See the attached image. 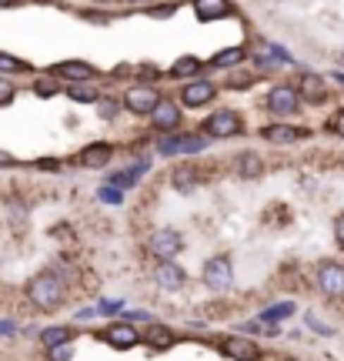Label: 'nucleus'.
Masks as SVG:
<instances>
[{"label": "nucleus", "mask_w": 344, "mask_h": 361, "mask_svg": "<svg viewBox=\"0 0 344 361\" xmlns=\"http://www.w3.org/2000/svg\"><path fill=\"white\" fill-rule=\"evenodd\" d=\"M27 298H30V305H37L40 311H54L64 305V284L61 278H54V274H37V278H30L27 281Z\"/></svg>", "instance_id": "1"}, {"label": "nucleus", "mask_w": 344, "mask_h": 361, "mask_svg": "<svg viewBox=\"0 0 344 361\" xmlns=\"http://www.w3.org/2000/svg\"><path fill=\"white\" fill-rule=\"evenodd\" d=\"M140 341H144V345H151L154 351H161V348H171V345L178 341V335H174L167 324H151L147 331H140Z\"/></svg>", "instance_id": "18"}, {"label": "nucleus", "mask_w": 344, "mask_h": 361, "mask_svg": "<svg viewBox=\"0 0 344 361\" xmlns=\"http://www.w3.org/2000/svg\"><path fill=\"white\" fill-rule=\"evenodd\" d=\"M207 144L201 134H164L157 144V154L161 157H178V154H197L204 151Z\"/></svg>", "instance_id": "4"}, {"label": "nucleus", "mask_w": 344, "mask_h": 361, "mask_svg": "<svg viewBox=\"0 0 344 361\" xmlns=\"http://www.w3.org/2000/svg\"><path fill=\"white\" fill-rule=\"evenodd\" d=\"M151 124L157 130H164V134H174V130L180 128V107L174 101H161L157 107H154Z\"/></svg>", "instance_id": "14"}, {"label": "nucleus", "mask_w": 344, "mask_h": 361, "mask_svg": "<svg viewBox=\"0 0 344 361\" xmlns=\"http://www.w3.org/2000/svg\"><path fill=\"white\" fill-rule=\"evenodd\" d=\"M47 355H51L47 361H70L74 358V348H70V345H61V348H51Z\"/></svg>", "instance_id": "31"}, {"label": "nucleus", "mask_w": 344, "mask_h": 361, "mask_svg": "<svg viewBox=\"0 0 344 361\" xmlns=\"http://www.w3.org/2000/svg\"><path fill=\"white\" fill-rule=\"evenodd\" d=\"M130 4H147V0H130Z\"/></svg>", "instance_id": "40"}, {"label": "nucleus", "mask_w": 344, "mask_h": 361, "mask_svg": "<svg viewBox=\"0 0 344 361\" xmlns=\"http://www.w3.org/2000/svg\"><path fill=\"white\" fill-rule=\"evenodd\" d=\"M207 137H238L244 130V117L238 111H217V114L204 117V128H201Z\"/></svg>", "instance_id": "5"}, {"label": "nucleus", "mask_w": 344, "mask_h": 361, "mask_svg": "<svg viewBox=\"0 0 344 361\" xmlns=\"http://www.w3.org/2000/svg\"><path fill=\"white\" fill-rule=\"evenodd\" d=\"M147 251H151L157 261H174L180 251H184V238H180V231H174V228H161V231L151 234Z\"/></svg>", "instance_id": "3"}, {"label": "nucleus", "mask_w": 344, "mask_h": 361, "mask_svg": "<svg viewBox=\"0 0 344 361\" xmlns=\"http://www.w3.org/2000/svg\"><path fill=\"white\" fill-rule=\"evenodd\" d=\"M174 188H178V191H191V188H194V174L178 171V174H174Z\"/></svg>", "instance_id": "30"}, {"label": "nucleus", "mask_w": 344, "mask_h": 361, "mask_svg": "<svg viewBox=\"0 0 344 361\" xmlns=\"http://www.w3.org/2000/svg\"><path fill=\"white\" fill-rule=\"evenodd\" d=\"M334 238H338V245L344 247V214H338V221H334Z\"/></svg>", "instance_id": "33"}, {"label": "nucleus", "mask_w": 344, "mask_h": 361, "mask_svg": "<svg viewBox=\"0 0 344 361\" xmlns=\"http://www.w3.org/2000/svg\"><path fill=\"white\" fill-rule=\"evenodd\" d=\"M70 97H74V101H84V104H94L101 94H97V90H90V87H77V90H70Z\"/></svg>", "instance_id": "29"}, {"label": "nucleus", "mask_w": 344, "mask_h": 361, "mask_svg": "<svg viewBox=\"0 0 344 361\" xmlns=\"http://www.w3.org/2000/svg\"><path fill=\"white\" fill-rule=\"evenodd\" d=\"M268 107H271V114L288 117L301 107V94H297V87H291V84H278V87L268 94Z\"/></svg>", "instance_id": "9"}, {"label": "nucleus", "mask_w": 344, "mask_h": 361, "mask_svg": "<svg viewBox=\"0 0 344 361\" xmlns=\"http://www.w3.org/2000/svg\"><path fill=\"white\" fill-rule=\"evenodd\" d=\"M54 78H64V80H94V78H97V67L87 64V61H64V64L54 67Z\"/></svg>", "instance_id": "15"}, {"label": "nucleus", "mask_w": 344, "mask_h": 361, "mask_svg": "<svg viewBox=\"0 0 344 361\" xmlns=\"http://www.w3.org/2000/svg\"><path fill=\"white\" fill-rule=\"evenodd\" d=\"M104 341L117 351H130V348H137L140 345V331L130 322H114L107 331H104Z\"/></svg>", "instance_id": "10"}, {"label": "nucleus", "mask_w": 344, "mask_h": 361, "mask_svg": "<svg viewBox=\"0 0 344 361\" xmlns=\"http://www.w3.org/2000/svg\"><path fill=\"white\" fill-rule=\"evenodd\" d=\"M97 197H101L104 204H121V201H124V191H121V188H114V184H101Z\"/></svg>", "instance_id": "26"}, {"label": "nucleus", "mask_w": 344, "mask_h": 361, "mask_svg": "<svg viewBox=\"0 0 344 361\" xmlns=\"http://www.w3.org/2000/svg\"><path fill=\"white\" fill-rule=\"evenodd\" d=\"M297 94H301V101L307 104H324L328 101V84H324V78L321 74H301V80H297Z\"/></svg>", "instance_id": "13"}, {"label": "nucleus", "mask_w": 344, "mask_h": 361, "mask_svg": "<svg viewBox=\"0 0 344 361\" xmlns=\"http://www.w3.org/2000/svg\"><path fill=\"white\" fill-rule=\"evenodd\" d=\"M11 4H20V0H0V7H11Z\"/></svg>", "instance_id": "39"}, {"label": "nucleus", "mask_w": 344, "mask_h": 361, "mask_svg": "<svg viewBox=\"0 0 344 361\" xmlns=\"http://www.w3.org/2000/svg\"><path fill=\"white\" fill-rule=\"evenodd\" d=\"M70 338H74V331L57 324V328H44V331H40V345L51 351V348H61V345H70Z\"/></svg>", "instance_id": "20"}, {"label": "nucleus", "mask_w": 344, "mask_h": 361, "mask_svg": "<svg viewBox=\"0 0 344 361\" xmlns=\"http://www.w3.org/2000/svg\"><path fill=\"white\" fill-rule=\"evenodd\" d=\"M13 97H17V87H13L7 78H0V107H4V104H11Z\"/></svg>", "instance_id": "28"}, {"label": "nucleus", "mask_w": 344, "mask_h": 361, "mask_svg": "<svg viewBox=\"0 0 344 361\" xmlns=\"http://www.w3.org/2000/svg\"><path fill=\"white\" fill-rule=\"evenodd\" d=\"M97 4H111V0H97Z\"/></svg>", "instance_id": "42"}, {"label": "nucleus", "mask_w": 344, "mask_h": 361, "mask_svg": "<svg viewBox=\"0 0 344 361\" xmlns=\"http://www.w3.org/2000/svg\"><path fill=\"white\" fill-rule=\"evenodd\" d=\"M291 314H294V305L291 301H281L274 308L261 311V324H278V322H284V318H291Z\"/></svg>", "instance_id": "22"}, {"label": "nucleus", "mask_w": 344, "mask_h": 361, "mask_svg": "<svg viewBox=\"0 0 344 361\" xmlns=\"http://www.w3.org/2000/svg\"><path fill=\"white\" fill-rule=\"evenodd\" d=\"M111 157H114V147L97 141V144H87V147L77 154V161H80L84 168H104V164H111Z\"/></svg>", "instance_id": "16"}, {"label": "nucleus", "mask_w": 344, "mask_h": 361, "mask_svg": "<svg viewBox=\"0 0 344 361\" xmlns=\"http://www.w3.org/2000/svg\"><path fill=\"white\" fill-rule=\"evenodd\" d=\"M318 288H321V295L341 298L344 295V264H338V261L318 264Z\"/></svg>", "instance_id": "8"}, {"label": "nucleus", "mask_w": 344, "mask_h": 361, "mask_svg": "<svg viewBox=\"0 0 344 361\" xmlns=\"http://www.w3.org/2000/svg\"><path fill=\"white\" fill-rule=\"evenodd\" d=\"M0 164H13V154H7V151H0Z\"/></svg>", "instance_id": "38"}, {"label": "nucleus", "mask_w": 344, "mask_h": 361, "mask_svg": "<svg viewBox=\"0 0 344 361\" xmlns=\"http://www.w3.org/2000/svg\"><path fill=\"white\" fill-rule=\"evenodd\" d=\"M128 322H151V314H144V311H128Z\"/></svg>", "instance_id": "36"}, {"label": "nucleus", "mask_w": 344, "mask_h": 361, "mask_svg": "<svg viewBox=\"0 0 344 361\" xmlns=\"http://www.w3.org/2000/svg\"><path fill=\"white\" fill-rule=\"evenodd\" d=\"M27 71V64L20 57H11V54H0V74H20Z\"/></svg>", "instance_id": "25"}, {"label": "nucleus", "mask_w": 344, "mask_h": 361, "mask_svg": "<svg viewBox=\"0 0 344 361\" xmlns=\"http://www.w3.org/2000/svg\"><path fill=\"white\" fill-rule=\"evenodd\" d=\"M214 97H217V87L211 80H191V84H184V90H180V104L184 107H204Z\"/></svg>", "instance_id": "12"}, {"label": "nucleus", "mask_w": 344, "mask_h": 361, "mask_svg": "<svg viewBox=\"0 0 344 361\" xmlns=\"http://www.w3.org/2000/svg\"><path fill=\"white\" fill-rule=\"evenodd\" d=\"M307 324H311V328H314V331H318V335H334L331 328H328V324H321L318 318H314V314H307Z\"/></svg>", "instance_id": "32"}, {"label": "nucleus", "mask_w": 344, "mask_h": 361, "mask_svg": "<svg viewBox=\"0 0 344 361\" xmlns=\"http://www.w3.org/2000/svg\"><path fill=\"white\" fill-rule=\"evenodd\" d=\"M244 57H247V51H244V47H228V51H217V54H214L211 67H221V71H228V67L244 64Z\"/></svg>", "instance_id": "21"}, {"label": "nucleus", "mask_w": 344, "mask_h": 361, "mask_svg": "<svg viewBox=\"0 0 344 361\" xmlns=\"http://www.w3.org/2000/svg\"><path fill=\"white\" fill-rule=\"evenodd\" d=\"M114 114H117V104L114 101H101V117H107V121H111Z\"/></svg>", "instance_id": "34"}, {"label": "nucleus", "mask_w": 344, "mask_h": 361, "mask_svg": "<svg viewBox=\"0 0 344 361\" xmlns=\"http://www.w3.org/2000/svg\"><path fill=\"white\" fill-rule=\"evenodd\" d=\"M331 128H334V130H338V134H341V137H344V111H338V114H334Z\"/></svg>", "instance_id": "35"}, {"label": "nucleus", "mask_w": 344, "mask_h": 361, "mask_svg": "<svg viewBox=\"0 0 344 361\" xmlns=\"http://www.w3.org/2000/svg\"><path fill=\"white\" fill-rule=\"evenodd\" d=\"M338 80H341V84H344V74H338Z\"/></svg>", "instance_id": "41"}, {"label": "nucleus", "mask_w": 344, "mask_h": 361, "mask_svg": "<svg viewBox=\"0 0 344 361\" xmlns=\"http://www.w3.org/2000/svg\"><path fill=\"white\" fill-rule=\"evenodd\" d=\"M201 61H197V57H180L178 64H174V71H171V74H174V78H194V74H197V71H201Z\"/></svg>", "instance_id": "24"}, {"label": "nucleus", "mask_w": 344, "mask_h": 361, "mask_svg": "<svg viewBox=\"0 0 344 361\" xmlns=\"http://www.w3.org/2000/svg\"><path fill=\"white\" fill-rule=\"evenodd\" d=\"M261 134H264V141H271V144H297L307 137V130L291 128V124H268Z\"/></svg>", "instance_id": "17"}, {"label": "nucleus", "mask_w": 344, "mask_h": 361, "mask_svg": "<svg viewBox=\"0 0 344 361\" xmlns=\"http://www.w3.org/2000/svg\"><path fill=\"white\" fill-rule=\"evenodd\" d=\"M221 351H224V358H231V361H261L264 358L261 348L244 335H228L224 341H221Z\"/></svg>", "instance_id": "7"}, {"label": "nucleus", "mask_w": 344, "mask_h": 361, "mask_svg": "<svg viewBox=\"0 0 344 361\" xmlns=\"http://www.w3.org/2000/svg\"><path fill=\"white\" fill-rule=\"evenodd\" d=\"M154 281H157V288H164V291H180L188 284V271L180 268V264H174V261H157Z\"/></svg>", "instance_id": "11"}, {"label": "nucleus", "mask_w": 344, "mask_h": 361, "mask_svg": "<svg viewBox=\"0 0 344 361\" xmlns=\"http://www.w3.org/2000/svg\"><path fill=\"white\" fill-rule=\"evenodd\" d=\"M94 311H97V314H117V311H124V301H117V298H104Z\"/></svg>", "instance_id": "27"}, {"label": "nucleus", "mask_w": 344, "mask_h": 361, "mask_svg": "<svg viewBox=\"0 0 344 361\" xmlns=\"http://www.w3.org/2000/svg\"><path fill=\"white\" fill-rule=\"evenodd\" d=\"M17 331V322H0V335H13Z\"/></svg>", "instance_id": "37"}, {"label": "nucleus", "mask_w": 344, "mask_h": 361, "mask_svg": "<svg viewBox=\"0 0 344 361\" xmlns=\"http://www.w3.org/2000/svg\"><path fill=\"white\" fill-rule=\"evenodd\" d=\"M238 168H241L244 178H257V174L264 171V161H261L257 154H251V151H247V154L238 157Z\"/></svg>", "instance_id": "23"}, {"label": "nucleus", "mask_w": 344, "mask_h": 361, "mask_svg": "<svg viewBox=\"0 0 344 361\" xmlns=\"http://www.w3.org/2000/svg\"><path fill=\"white\" fill-rule=\"evenodd\" d=\"M194 13H197V20H221V17H228L231 13V4L228 0H194Z\"/></svg>", "instance_id": "19"}, {"label": "nucleus", "mask_w": 344, "mask_h": 361, "mask_svg": "<svg viewBox=\"0 0 344 361\" xmlns=\"http://www.w3.org/2000/svg\"><path fill=\"white\" fill-rule=\"evenodd\" d=\"M161 101H164L161 90L151 87V84H137V87L124 90V107H128L130 114H154V107Z\"/></svg>", "instance_id": "6"}, {"label": "nucleus", "mask_w": 344, "mask_h": 361, "mask_svg": "<svg viewBox=\"0 0 344 361\" xmlns=\"http://www.w3.org/2000/svg\"><path fill=\"white\" fill-rule=\"evenodd\" d=\"M201 281H204V288L217 291V295L231 291V284H234V268H231L228 255H217V258L207 261L204 271H201Z\"/></svg>", "instance_id": "2"}]
</instances>
